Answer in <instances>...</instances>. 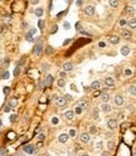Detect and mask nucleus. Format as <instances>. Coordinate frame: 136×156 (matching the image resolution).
Listing matches in <instances>:
<instances>
[{"label":"nucleus","mask_w":136,"mask_h":156,"mask_svg":"<svg viewBox=\"0 0 136 156\" xmlns=\"http://www.w3.org/2000/svg\"><path fill=\"white\" fill-rule=\"evenodd\" d=\"M54 102H56V105L58 106V107H66V105H67V98L66 97H62V96H58L57 98L54 100Z\"/></svg>","instance_id":"nucleus-1"},{"label":"nucleus","mask_w":136,"mask_h":156,"mask_svg":"<svg viewBox=\"0 0 136 156\" xmlns=\"http://www.w3.org/2000/svg\"><path fill=\"white\" fill-rule=\"evenodd\" d=\"M83 11H85L86 15L92 17V15H95V13H96V8L93 5H86L85 9H83Z\"/></svg>","instance_id":"nucleus-2"},{"label":"nucleus","mask_w":136,"mask_h":156,"mask_svg":"<svg viewBox=\"0 0 136 156\" xmlns=\"http://www.w3.org/2000/svg\"><path fill=\"white\" fill-rule=\"evenodd\" d=\"M100 110L102 112H105V113H110V112L112 111V107H111V105L108 102H102V105L100 106Z\"/></svg>","instance_id":"nucleus-3"},{"label":"nucleus","mask_w":136,"mask_h":156,"mask_svg":"<svg viewBox=\"0 0 136 156\" xmlns=\"http://www.w3.org/2000/svg\"><path fill=\"white\" fill-rule=\"evenodd\" d=\"M79 140L82 144H88L91 141V134L90 132H82L79 136Z\"/></svg>","instance_id":"nucleus-4"},{"label":"nucleus","mask_w":136,"mask_h":156,"mask_svg":"<svg viewBox=\"0 0 136 156\" xmlns=\"http://www.w3.org/2000/svg\"><path fill=\"white\" fill-rule=\"evenodd\" d=\"M34 150H35V146L32 145V144H28V145H24L23 146L24 154H34Z\"/></svg>","instance_id":"nucleus-5"},{"label":"nucleus","mask_w":136,"mask_h":156,"mask_svg":"<svg viewBox=\"0 0 136 156\" xmlns=\"http://www.w3.org/2000/svg\"><path fill=\"white\" fill-rule=\"evenodd\" d=\"M42 52H43V44L42 43H38V44L34 45V48H33V54L34 56H39Z\"/></svg>","instance_id":"nucleus-6"},{"label":"nucleus","mask_w":136,"mask_h":156,"mask_svg":"<svg viewBox=\"0 0 136 156\" xmlns=\"http://www.w3.org/2000/svg\"><path fill=\"white\" fill-rule=\"evenodd\" d=\"M113 101H115V105L119 106V107H121V106L125 103V100H124V97L121 96V95H116L115 98H113Z\"/></svg>","instance_id":"nucleus-7"},{"label":"nucleus","mask_w":136,"mask_h":156,"mask_svg":"<svg viewBox=\"0 0 136 156\" xmlns=\"http://www.w3.org/2000/svg\"><path fill=\"white\" fill-rule=\"evenodd\" d=\"M107 127H108V130H115L116 127H117V120L110 118L107 121Z\"/></svg>","instance_id":"nucleus-8"},{"label":"nucleus","mask_w":136,"mask_h":156,"mask_svg":"<svg viewBox=\"0 0 136 156\" xmlns=\"http://www.w3.org/2000/svg\"><path fill=\"white\" fill-rule=\"evenodd\" d=\"M74 111H72V110H68V111H66L64 112V117H66V120H68V121H72L74 118Z\"/></svg>","instance_id":"nucleus-9"},{"label":"nucleus","mask_w":136,"mask_h":156,"mask_svg":"<svg viewBox=\"0 0 136 156\" xmlns=\"http://www.w3.org/2000/svg\"><path fill=\"white\" fill-rule=\"evenodd\" d=\"M63 71H64V72H72V71H73V64H72V63L71 62H66L64 63V64H63Z\"/></svg>","instance_id":"nucleus-10"},{"label":"nucleus","mask_w":136,"mask_h":156,"mask_svg":"<svg viewBox=\"0 0 136 156\" xmlns=\"http://www.w3.org/2000/svg\"><path fill=\"white\" fill-rule=\"evenodd\" d=\"M103 82H105V84L107 86V87H113L115 86V79H113L112 77H106Z\"/></svg>","instance_id":"nucleus-11"},{"label":"nucleus","mask_w":136,"mask_h":156,"mask_svg":"<svg viewBox=\"0 0 136 156\" xmlns=\"http://www.w3.org/2000/svg\"><path fill=\"white\" fill-rule=\"evenodd\" d=\"M68 139H69V135L68 134H62V135L58 136V141H59L61 144H66L68 141Z\"/></svg>","instance_id":"nucleus-12"},{"label":"nucleus","mask_w":136,"mask_h":156,"mask_svg":"<svg viewBox=\"0 0 136 156\" xmlns=\"http://www.w3.org/2000/svg\"><path fill=\"white\" fill-rule=\"evenodd\" d=\"M120 52H121V54L122 56H129L130 54V52H131V49H130V47L129 45H122L121 47V49H120Z\"/></svg>","instance_id":"nucleus-13"},{"label":"nucleus","mask_w":136,"mask_h":156,"mask_svg":"<svg viewBox=\"0 0 136 156\" xmlns=\"http://www.w3.org/2000/svg\"><path fill=\"white\" fill-rule=\"evenodd\" d=\"M53 83V76L52 74H47L44 77V84L45 86H51Z\"/></svg>","instance_id":"nucleus-14"},{"label":"nucleus","mask_w":136,"mask_h":156,"mask_svg":"<svg viewBox=\"0 0 136 156\" xmlns=\"http://www.w3.org/2000/svg\"><path fill=\"white\" fill-rule=\"evenodd\" d=\"M101 101L102 102H110V100H111V96L107 93V92H103V93H101Z\"/></svg>","instance_id":"nucleus-15"},{"label":"nucleus","mask_w":136,"mask_h":156,"mask_svg":"<svg viewBox=\"0 0 136 156\" xmlns=\"http://www.w3.org/2000/svg\"><path fill=\"white\" fill-rule=\"evenodd\" d=\"M77 105H79V106H81L83 110L88 108V101H87V100H85V98L79 100V101H78V103H77Z\"/></svg>","instance_id":"nucleus-16"},{"label":"nucleus","mask_w":136,"mask_h":156,"mask_svg":"<svg viewBox=\"0 0 136 156\" xmlns=\"http://www.w3.org/2000/svg\"><path fill=\"white\" fill-rule=\"evenodd\" d=\"M121 35H122L125 39H130L131 37H132V33H131L130 30H126V29H124V30L121 32Z\"/></svg>","instance_id":"nucleus-17"},{"label":"nucleus","mask_w":136,"mask_h":156,"mask_svg":"<svg viewBox=\"0 0 136 156\" xmlns=\"http://www.w3.org/2000/svg\"><path fill=\"white\" fill-rule=\"evenodd\" d=\"M49 68H51V64H49V63H42L40 71H42L43 73H47L48 71H49Z\"/></svg>","instance_id":"nucleus-18"},{"label":"nucleus","mask_w":136,"mask_h":156,"mask_svg":"<svg viewBox=\"0 0 136 156\" xmlns=\"http://www.w3.org/2000/svg\"><path fill=\"white\" fill-rule=\"evenodd\" d=\"M91 88L92 89H100L101 88V82L100 81H93L91 84Z\"/></svg>","instance_id":"nucleus-19"},{"label":"nucleus","mask_w":136,"mask_h":156,"mask_svg":"<svg viewBox=\"0 0 136 156\" xmlns=\"http://www.w3.org/2000/svg\"><path fill=\"white\" fill-rule=\"evenodd\" d=\"M119 42H120V38L117 35L110 37V43H111V44H119Z\"/></svg>","instance_id":"nucleus-20"},{"label":"nucleus","mask_w":136,"mask_h":156,"mask_svg":"<svg viewBox=\"0 0 136 156\" xmlns=\"http://www.w3.org/2000/svg\"><path fill=\"white\" fill-rule=\"evenodd\" d=\"M127 92L130 95H132V96H136V86H129L127 87Z\"/></svg>","instance_id":"nucleus-21"},{"label":"nucleus","mask_w":136,"mask_h":156,"mask_svg":"<svg viewBox=\"0 0 136 156\" xmlns=\"http://www.w3.org/2000/svg\"><path fill=\"white\" fill-rule=\"evenodd\" d=\"M127 25L130 29H136V19H130L127 22Z\"/></svg>","instance_id":"nucleus-22"},{"label":"nucleus","mask_w":136,"mask_h":156,"mask_svg":"<svg viewBox=\"0 0 136 156\" xmlns=\"http://www.w3.org/2000/svg\"><path fill=\"white\" fill-rule=\"evenodd\" d=\"M98 117H100L98 108H93V111H92V118H93V120H98Z\"/></svg>","instance_id":"nucleus-23"},{"label":"nucleus","mask_w":136,"mask_h":156,"mask_svg":"<svg viewBox=\"0 0 136 156\" xmlns=\"http://www.w3.org/2000/svg\"><path fill=\"white\" fill-rule=\"evenodd\" d=\"M57 86L59 87V88H64V86H66V81H64V78H59V79L57 81Z\"/></svg>","instance_id":"nucleus-24"},{"label":"nucleus","mask_w":136,"mask_h":156,"mask_svg":"<svg viewBox=\"0 0 136 156\" xmlns=\"http://www.w3.org/2000/svg\"><path fill=\"white\" fill-rule=\"evenodd\" d=\"M108 5L111 8H117L119 6V0H108Z\"/></svg>","instance_id":"nucleus-25"},{"label":"nucleus","mask_w":136,"mask_h":156,"mask_svg":"<svg viewBox=\"0 0 136 156\" xmlns=\"http://www.w3.org/2000/svg\"><path fill=\"white\" fill-rule=\"evenodd\" d=\"M25 40L29 42V43H33V42H34V38H33V34H32V33L25 34Z\"/></svg>","instance_id":"nucleus-26"},{"label":"nucleus","mask_w":136,"mask_h":156,"mask_svg":"<svg viewBox=\"0 0 136 156\" xmlns=\"http://www.w3.org/2000/svg\"><path fill=\"white\" fill-rule=\"evenodd\" d=\"M82 111H83V108H82L79 105H77V106L74 107V113H76V115H81Z\"/></svg>","instance_id":"nucleus-27"},{"label":"nucleus","mask_w":136,"mask_h":156,"mask_svg":"<svg viewBox=\"0 0 136 156\" xmlns=\"http://www.w3.org/2000/svg\"><path fill=\"white\" fill-rule=\"evenodd\" d=\"M8 103L10 105L11 107H15V106L18 105V100H17V98H10V100H9V102H8Z\"/></svg>","instance_id":"nucleus-28"},{"label":"nucleus","mask_w":136,"mask_h":156,"mask_svg":"<svg viewBox=\"0 0 136 156\" xmlns=\"http://www.w3.org/2000/svg\"><path fill=\"white\" fill-rule=\"evenodd\" d=\"M126 13H127L129 15H134V14H135V9L132 6H129V8H126Z\"/></svg>","instance_id":"nucleus-29"},{"label":"nucleus","mask_w":136,"mask_h":156,"mask_svg":"<svg viewBox=\"0 0 136 156\" xmlns=\"http://www.w3.org/2000/svg\"><path fill=\"white\" fill-rule=\"evenodd\" d=\"M34 13H35L37 17H42L43 15V9L42 8H37L35 10H34Z\"/></svg>","instance_id":"nucleus-30"},{"label":"nucleus","mask_w":136,"mask_h":156,"mask_svg":"<svg viewBox=\"0 0 136 156\" xmlns=\"http://www.w3.org/2000/svg\"><path fill=\"white\" fill-rule=\"evenodd\" d=\"M124 74H125V77H130V76H132V71H131L130 68H126L124 71Z\"/></svg>","instance_id":"nucleus-31"},{"label":"nucleus","mask_w":136,"mask_h":156,"mask_svg":"<svg viewBox=\"0 0 136 156\" xmlns=\"http://www.w3.org/2000/svg\"><path fill=\"white\" fill-rule=\"evenodd\" d=\"M107 149L110 151L115 149V142H113V141H108V142H107Z\"/></svg>","instance_id":"nucleus-32"},{"label":"nucleus","mask_w":136,"mask_h":156,"mask_svg":"<svg viewBox=\"0 0 136 156\" xmlns=\"http://www.w3.org/2000/svg\"><path fill=\"white\" fill-rule=\"evenodd\" d=\"M95 147H96V150H102V149H103V142H102V141H98V142L96 144Z\"/></svg>","instance_id":"nucleus-33"},{"label":"nucleus","mask_w":136,"mask_h":156,"mask_svg":"<svg viewBox=\"0 0 136 156\" xmlns=\"http://www.w3.org/2000/svg\"><path fill=\"white\" fill-rule=\"evenodd\" d=\"M88 132H90L91 135L96 134V132H97V128H96V126H91V127H90V130H88Z\"/></svg>","instance_id":"nucleus-34"},{"label":"nucleus","mask_w":136,"mask_h":156,"mask_svg":"<svg viewBox=\"0 0 136 156\" xmlns=\"http://www.w3.org/2000/svg\"><path fill=\"white\" fill-rule=\"evenodd\" d=\"M68 135H69V137H74V136H76V130L71 128L69 131H68Z\"/></svg>","instance_id":"nucleus-35"},{"label":"nucleus","mask_w":136,"mask_h":156,"mask_svg":"<svg viewBox=\"0 0 136 156\" xmlns=\"http://www.w3.org/2000/svg\"><path fill=\"white\" fill-rule=\"evenodd\" d=\"M63 28H64L66 30H69V29H71V24L68 22H64V23H63Z\"/></svg>","instance_id":"nucleus-36"},{"label":"nucleus","mask_w":136,"mask_h":156,"mask_svg":"<svg viewBox=\"0 0 136 156\" xmlns=\"http://www.w3.org/2000/svg\"><path fill=\"white\" fill-rule=\"evenodd\" d=\"M38 27H39V29H40V30H43V29H44V22H43L42 19H40L39 22H38Z\"/></svg>","instance_id":"nucleus-37"},{"label":"nucleus","mask_w":136,"mask_h":156,"mask_svg":"<svg viewBox=\"0 0 136 156\" xmlns=\"http://www.w3.org/2000/svg\"><path fill=\"white\" fill-rule=\"evenodd\" d=\"M53 52H54V49H53L52 47H47L45 48V53H47V54H52Z\"/></svg>","instance_id":"nucleus-38"},{"label":"nucleus","mask_w":136,"mask_h":156,"mask_svg":"<svg viewBox=\"0 0 136 156\" xmlns=\"http://www.w3.org/2000/svg\"><path fill=\"white\" fill-rule=\"evenodd\" d=\"M11 108H13V107L8 103L5 107H4V112H6V113H8V112H10V111H11Z\"/></svg>","instance_id":"nucleus-39"},{"label":"nucleus","mask_w":136,"mask_h":156,"mask_svg":"<svg viewBox=\"0 0 136 156\" xmlns=\"http://www.w3.org/2000/svg\"><path fill=\"white\" fill-rule=\"evenodd\" d=\"M44 139H45V135L44 134H42V132L38 134V140H39V141H44Z\"/></svg>","instance_id":"nucleus-40"},{"label":"nucleus","mask_w":136,"mask_h":156,"mask_svg":"<svg viewBox=\"0 0 136 156\" xmlns=\"http://www.w3.org/2000/svg\"><path fill=\"white\" fill-rule=\"evenodd\" d=\"M119 24H120V27H125V25H127V22H126L125 19H121L119 22Z\"/></svg>","instance_id":"nucleus-41"},{"label":"nucleus","mask_w":136,"mask_h":156,"mask_svg":"<svg viewBox=\"0 0 136 156\" xmlns=\"http://www.w3.org/2000/svg\"><path fill=\"white\" fill-rule=\"evenodd\" d=\"M19 73H20V67L18 66V67L15 68V69H14V76H15V77H17V76H19Z\"/></svg>","instance_id":"nucleus-42"},{"label":"nucleus","mask_w":136,"mask_h":156,"mask_svg":"<svg viewBox=\"0 0 136 156\" xmlns=\"http://www.w3.org/2000/svg\"><path fill=\"white\" fill-rule=\"evenodd\" d=\"M9 77H10V74H9V72H4V73H3V76H1V78H3V79H8Z\"/></svg>","instance_id":"nucleus-43"},{"label":"nucleus","mask_w":136,"mask_h":156,"mask_svg":"<svg viewBox=\"0 0 136 156\" xmlns=\"http://www.w3.org/2000/svg\"><path fill=\"white\" fill-rule=\"evenodd\" d=\"M3 92H4V95H8L9 93V92H10V87H4V88H3Z\"/></svg>","instance_id":"nucleus-44"},{"label":"nucleus","mask_w":136,"mask_h":156,"mask_svg":"<svg viewBox=\"0 0 136 156\" xmlns=\"http://www.w3.org/2000/svg\"><path fill=\"white\" fill-rule=\"evenodd\" d=\"M52 123H53V125L59 123V120H58V117H53V118H52Z\"/></svg>","instance_id":"nucleus-45"},{"label":"nucleus","mask_w":136,"mask_h":156,"mask_svg":"<svg viewBox=\"0 0 136 156\" xmlns=\"http://www.w3.org/2000/svg\"><path fill=\"white\" fill-rule=\"evenodd\" d=\"M98 48H101V49L106 48V43L105 42H98Z\"/></svg>","instance_id":"nucleus-46"},{"label":"nucleus","mask_w":136,"mask_h":156,"mask_svg":"<svg viewBox=\"0 0 136 156\" xmlns=\"http://www.w3.org/2000/svg\"><path fill=\"white\" fill-rule=\"evenodd\" d=\"M6 154H8V151H6L5 147H1V149H0V155H6Z\"/></svg>","instance_id":"nucleus-47"},{"label":"nucleus","mask_w":136,"mask_h":156,"mask_svg":"<svg viewBox=\"0 0 136 156\" xmlns=\"http://www.w3.org/2000/svg\"><path fill=\"white\" fill-rule=\"evenodd\" d=\"M76 29H77L78 32H82V30H83V29H82V27H81V23H76Z\"/></svg>","instance_id":"nucleus-48"},{"label":"nucleus","mask_w":136,"mask_h":156,"mask_svg":"<svg viewBox=\"0 0 136 156\" xmlns=\"http://www.w3.org/2000/svg\"><path fill=\"white\" fill-rule=\"evenodd\" d=\"M17 117H18L17 115H11V116H10V121H11V122H15V121H17Z\"/></svg>","instance_id":"nucleus-49"},{"label":"nucleus","mask_w":136,"mask_h":156,"mask_svg":"<svg viewBox=\"0 0 136 156\" xmlns=\"http://www.w3.org/2000/svg\"><path fill=\"white\" fill-rule=\"evenodd\" d=\"M71 89L74 91V92H78V88L76 87V84H71Z\"/></svg>","instance_id":"nucleus-50"},{"label":"nucleus","mask_w":136,"mask_h":156,"mask_svg":"<svg viewBox=\"0 0 136 156\" xmlns=\"http://www.w3.org/2000/svg\"><path fill=\"white\" fill-rule=\"evenodd\" d=\"M66 76H67V72H64V71H62V72L59 73V77H61V78H64Z\"/></svg>","instance_id":"nucleus-51"},{"label":"nucleus","mask_w":136,"mask_h":156,"mask_svg":"<svg viewBox=\"0 0 136 156\" xmlns=\"http://www.w3.org/2000/svg\"><path fill=\"white\" fill-rule=\"evenodd\" d=\"M126 108H127L129 111H132L134 110V106L132 105H127V106H126Z\"/></svg>","instance_id":"nucleus-52"},{"label":"nucleus","mask_w":136,"mask_h":156,"mask_svg":"<svg viewBox=\"0 0 136 156\" xmlns=\"http://www.w3.org/2000/svg\"><path fill=\"white\" fill-rule=\"evenodd\" d=\"M29 33H32V34H33V35H34V34H35V33H37V29H35V28H32V29H30V30H29Z\"/></svg>","instance_id":"nucleus-53"},{"label":"nucleus","mask_w":136,"mask_h":156,"mask_svg":"<svg viewBox=\"0 0 136 156\" xmlns=\"http://www.w3.org/2000/svg\"><path fill=\"white\" fill-rule=\"evenodd\" d=\"M38 3H39V0H30V4H33V5H37Z\"/></svg>","instance_id":"nucleus-54"},{"label":"nucleus","mask_w":136,"mask_h":156,"mask_svg":"<svg viewBox=\"0 0 136 156\" xmlns=\"http://www.w3.org/2000/svg\"><path fill=\"white\" fill-rule=\"evenodd\" d=\"M71 42H72V40H71V39H66V40H64V42H63V44H64V45H67V44H68V43H71Z\"/></svg>","instance_id":"nucleus-55"},{"label":"nucleus","mask_w":136,"mask_h":156,"mask_svg":"<svg viewBox=\"0 0 136 156\" xmlns=\"http://www.w3.org/2000/svg\"><path fill=\"white\" fill-rule=\"evenodd\" d=\"M64 97L67 98V101H71V100H72V96H71V95H66Z\"/></svg>","instance_id":"nucleus-56"},{"label":"nucleus","mask_w":136,"mask_h":156,"mask_svg":"<svg viewBox=\"0 0 136 156\" xmlns=\"http://www.w3.org/2000/svg\"><path fill=\"white\" fill-rule=\"evenodd\" d=\"M119 118L124 120V118H125V115H124V113H120V115H119Z\"/></svg>","instance_id":"nucleus-57"},{"label":"nucleus","mask_w":136,"mask_h":156,"mask_svg":"<svg viewBox=\"0 0 136 156\" xmlns=\"http://www.w3.org/2000/svg\"><path fill=\"white\" fill-rule=\"evenodd\" d=\"M40 131H42V128H40V127H38V128L35 130V134H39V132H40Z\"/></svg>","instance_id":"nucleus-58"},{"label":"nucleus","mask_w":136,"mask_h":156,"mask_svg":"<svg viewBox=\"0 0 136 156\" xmlns=\"http://www.w3.org/2000/svg\"><path fill=\"white\" fill-rule=\"evenodd\" d=\"M102 155H110V151H103V152H102Z\"/></svg>","instance_id":"nucleus-59"},{"label":"nucleus","mask_w":136,"mask_h":156,"mask_svg":"<svg viewBox=\"0 0 136 156\" xmlns=\"http://www.w3.org/2000/svg\"><path fill=\"white\" fill-rule=\"evenodd\" d=\"M0 127H1V121H0Z\"/></svg>","instance_id":"nucleus-60"},{"label":"nucleus","mask_w":136,"mask_h":156,"mask_svg":"<svg viewBox=\"0 0 136 156\" xmlns=\"http://www.w3.org/2000/svg\"><path fill=\"white\" fill-rule=\"evenodd\" d=\"M131 1H135V0H131Z\"/></svg>","instance_id":"nucleus-61"},{"label":"nucleus","mask_w":136,"mask_h":156,"mask_svg":"<svg viewBox=\"0 0 136 156\" xmlns=\"http://www.w3.org/2000/svg\"><path fill=\"white\" fill-rule=\"evenodd\" d=\"M135 155H136V152H135Z\"/></svg>","instance_id":"nucleus-62"}]
</instances>
